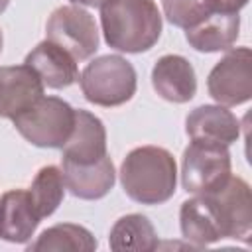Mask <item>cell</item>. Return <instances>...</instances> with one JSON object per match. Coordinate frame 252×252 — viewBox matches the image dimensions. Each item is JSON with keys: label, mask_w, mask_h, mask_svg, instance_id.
Returning a JSON list of instances; mask_svg holds the SVG:
<instances>
[{"label": "cell", "mask_w": 252, "mask_h": 252, "mask_svg": "<svg viewBox=\"0 0 252 252\" xmlns=\"http://www.w3.org/2000/svg\"><path fill=\"white\" fill-rule=\"evenodd\" d=\"M100 28L108 47L144 53L161 35V12L154 0H108L100 6Z\"/></svg>", "instance_id": "cell-1"}, {"label": "cell", "mask_w": 252, "mask_h": 252, "mask_svg": "<svg viewBox=\"0 0 252 252\" xmlns=\"http://www.w3.org/2000/svg\"><path fill=\"white\" fill-rule=\"evenodd\" d=\"M124 193L140 205L169 201L177 185V163L171 152L159 146H140L126 154L120 165Z\"/></svg>", "instance_id": "cell-2"}, {"label": "cell", "mask_w": 252, "mask_h": 252, "mask_svg": "<svg viewBox=\"0 0 252 252\" xmlns=\"http://www.w3.org/2000/svg\"><path fill=\"white\" fill-rule=\"evenodd\" d=\"M83 96L96 106L112 108L126 104L136 93V71L120 55H100L87 63L79 75Z\"/></svg>", "instance_id": "cell-3"}, {"label": "cell", "mask_w": 252, "mask_h": 252, "mask_svg": "<svg viewBox=\"0 0 252 252\" xmlns=\"http://www.w3.org/2000/svg\"><path fill=\"white\" fill-rule=\"evenodd\" d=\"M20 136L37 148H63L75 126V108L59 96H41L32 108L12 118Z\"/></svg>", "instance_id": "cell-4"}, {"label": "cell", "mask_w": 252, "mask_h": 252, "mask_svg": "<svg viewBox=\"0 0 252 252\" xmlns=\"http://www.w3.org/2000/svg\"><path fill=\"white\" fill-rule=\"evenodd\" d=\"M228 146L193 142L183 150L181 185L191 195H207L220 189L230 177Z\"/></svg>", "instance_id": "cell-5"}, {"label": "cell", "mask_w": 252, "mask_h": 252, "mask_svg": "<svg viewBox=\"0 0 252 252\" xmlns=\"http://www.w3.org/2000/svg\"><path fill=\"white\" fill-rule=\"evenodd\" d=\"M49 41L63 47L75 61L91 59L98 49V28L91 12L77 4H65L51 12L45 24Z\"/></svg>", "instance_id": "cell-6"}, {"label": "cell", "mask_w": 252, "mask_h": 252, "mask_svg": "<svg viewBox=\"0 0 252 252\" xmlns=\"http://www.w3.org/2000/svg\"><path fill=\"white\" fill-rule=\"evenodd\" d=\"M252 53L250 47L226 49L207 79V91L220 106H238L252 98Z\"/></svg>", "instance_id": "cell-7"}, {"label": "cell", "mask_w": 252, "mask_h": 252, "mask_svg": "<svg viewBox=\"0 0 252 252\" xmlns=\"http://www.w3.org/2000/svg\"><path fill=\"white\" fill-rule=\"evenodd\" d=\"M207 195L211 197L217 209L220 228H222V238L250 242V234H252L250 185L242 177L230 175L228 181L220 189L207 193Z\"/></svg>", "instance_id": "cell-8"}, {"label": "cell", "mask_w": 252, "mask_h": 252, "mask_svg": "<svg viewBox=\"0 0 252 252\" xmlns=\"http://www.w3.org/2000/svg\"><path fill=\"white\" fill-rule=\"evenodd\" d=\"M43 83L32 67H0V118H16L43 96Z\"/></svg>", "instance_id": "cell-9"}, {"label": "cell", "mask_w": 252, "mask_h": 252, "mask_svg": "<svg viewBox=\"0 0 252 252\" xmlns=\"http://www.w3.org/2000/svg\"><path fill=\"white\" fill-rule=\"evenodd\" d=\"M152 87L163 100L185 104L197 93V75L183 55H161L152 69Z\"/></svg>", "instance_id": "cell-10"}, {"label": "cell", "mask_w": 252, "mask_h": 252, "mask_svg": "<svg viewBox=\"0 0 252 252\" xmlns=\"http://www.w3.org/2000/svg\"><path fill=\"white\" fill-rule=\"evenodd\" d=\"M61 173L65 189H69L71 195L85 201L102 199L110 193L116 181L114 163L108 154L93 163H73L61 159Z\"/></svg>", "instance_id": "cell-11"}, {"label": "cell", "mask_w": 252, "mask_h": 252, "mask_svg": "<svg viewBox=\"0 0 252 252\" xmlns=\"http://www.w3.org/2000/svg\"><path fill=\"white\" fill-rule=\"evenodd\" d=\"M185 132L193 142L230 146L240 138V122L226 106L203 104L187 114Z\"/></svg>", "instance_id": "cell-12"}, {"label": "cell", "mask_w": 252, "mask_h": 252, "mask_svg": "<svg viewBox=\"0 0 252 252\" xmlns=\"http://www.w3.org/2000/svg\"><path fill=\"white\" fill-rule=\"evenodd\" d=\"M106 156V130L98 116L89 110H75V126L61 148V159L93 163Z\"/></svg>", "instance_id": "cell-13"}, {"label": "cell", "mask_w": 252, "mask_h": 252, "mask_svg": "<svg viewBox=\"0 0 252 252\" xmlns=\"http://www.w3.org/2000/svg\"><path fill=\"white\" fill-rule=\"evenodd\" d=\"M28 67L35 71V75L41 79L43 87L47 89H67L75 81H79V69L73 55H69L63 47L57 43L45 39L39 41L24 61Z\"/></svg>", "instance_id": "cell-14"}, {"label": "cell", "mask_w": 252, "mask_h": 252, "mask_svg": "<svg viewBox=\"0 0 252 252\" xmlns=\"http://www.w3.org/2000/svg\"><path fill=\"white\" fill-rule=\"evenodd\" d=\"M41 222L28 189H10L0 197V238L12 244H26Z\"/></svg>", "instance_id": "cell-15"}, {"label": "cell", "mask_w": 252, "mask_h": 252, "mask_svg": "<svg viewBox=\"0 0 252 252\" xmlns=\"http://www.w3.org/2000/svg\"><path fill=\"white\" fill-rule=\"evenodd\" d=\"M179 226L183 238L195 248H205L222 240L220 220L209 195H193L181 203Z\"/></svg>", "instance_id": "cell-16"}, {"label": "cell", "mask_w": 252, "mask_h": 252, "mask_svg": "<svg viewBox=\"0 0 252 252\" xmlns=\"http://www.w3.org/2000/svg\"><path fill=\"white\" fill-rule=\"evenodd\" d=\"M240 33V16L230 10H217L199 24L185 30L187 43L201 53L230 49Z\"/></svg>", "instance_id": "cell-17"}, {"label": "cell", "mask_w": 252, "mask_h": 252, "mask_svg": "<svg viewBox=\"0 0 252 252\" xmlns=\"http://www.w3.org/2000/svg\"><path fill=\"white\" fill-rule=\"evenodd\" d=\"M108 246L114 252H152L159 248V238L148 217L132 213L120 217L112 224Z\"/></svg>", "instance_id": "cell-18"}, {"label": "cell", "mask_w": 252, "mask_h": 252, "mask_svg": "<svg viewBox=\"0 0 252 252\" xmlns=\"http://www.w3.org/2000/svg\"><path fill=\"white\" fill-rule=\"evenodd\" d=\"M98 242L93 232L75 222H59L45 228L35 242L28 244L30 252H93Z\"/></svg>", "instance_id": "cell-19"}, {"label": "cell", "mask_w": 252, "mask_h": 252, "mask_svg": "<svg viewBox=\"0 0 252 252\" xmlns=\"http://www.w3.org/2000/svg\"><path fill=\"white\" fill-rule=\"evenodd\" d=\"M28 195H30L32 205H33L35 213L39 215V219L51 217L59 209V205L63 203V197H65V181H63L61 167L43 165L35 173V177L28 189Z\"/></svg>", "instance_id": "cell-20"}, {"label": "cell", "mask_w": 252, "mask_h": 252, "mask_svg": "<svg viewBox=\"0 0 252 252\" xmlns=\"http://www.w3.org/2000/svg\"><path fill=\"white\" fill-rule=\"evenodd\" d=\"M161 8L167 22L183 30L199 24L217 10H226L222 0H161Z\"/></svg>", "instance_id": "cell-21"}, {"label": "cell", "mask_w": 252, "mask_h": 252, "mask_svg": "<svg viewBox=\"0 0 252 252\" xmlns=\"http://www.w3.org/2000/svg\"><path fill=\"white\" fill-rule=\"evenodd\" d=\"M71 4H77V6H89V8H100L102 4H106L108 0H69Z\"/></svg>", "instance_id": "cell-22"}, {"label": "cell", "mask_w": 252, "mask_h": 252, "mask_svg": "<svg viewBox=\"0 0 252 252\" xmlns=\"http://www.w3.org/2000/svg\"><path fill=\"white\" fill-rule=\"evenodd\" d=\"M8 4H10V0H0V14H2V12L8 8Z\"/></svg>", "instance_id": "cell-23"}, {"label": "cell", "mask_w": 252, "mask_h": 252, "mask_svg": "<svg viewBox=\"0 0 252 252\" xmlns=\"http://www.w3.org/2000/svg\"><path fill=\"white\" fill-rule=\"evenodd\" d=\"M2 47H4V35H2V30H0V53H2Z\"/></svg>", "instance_id": "cell-24"}]
</instances>
